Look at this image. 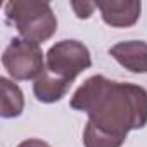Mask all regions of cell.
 <instances>
[{
  "instance_id": "obj_1",
  "label": "cell",
  "mask_w": 147,
  "mask_h": 147,
  "mask_svg": "<svg viewBox=\"0 0 147 147\" xmlns=\"http://www.w3.org/2000/svg\"><path fill=\"white\" fill-rule=\"evenodd\" d=\"M69 104L88 114L85 147H121L130 131L147 125V90L135 83L94 75L76 88Z\"/></svg>"
},
{
  "instance_id": "obj_2",
  "label": "cell",
  "mask_w": 147,
  "mask_h": 147,
  "mask_svg": "<svg viewBox=\"0 0 147 147\" xmlns=\"http://www.w3.org/2000/svg\"><path fill=\"white\" fill-rule=\"evenodd\" d=\"M5 18L14 24L21 38L43 43L57 31V18L49 2L11 0L5 4Z\"/></svg>"
},
{
  "instance_id": "obj_3",
  "label": "cell",
  "mask_w": 147,
  "mask_h": 147,
  "mask_svg": "<svg viewBox=\"0 0 147 147\" xmlns=\"http://www.w3.org/2000/svg\"><path fill=\"white\" fill-rule=\"evenodd\" d=\"M90 66V50L78 40H61L54 43L45 55V71L50 76L69 85Z\"/></svg>"
},
{
  "instance_id": "obj_4",
  "label": "cell",
  "mask_w": 147,
  "mask_h": 147,
  "mask_svg": "<svg viewBox=\"0 0 147 147\" xmlns=\"http://www.w3.org/2000/svg\"><path fill=\"white\" fill-rule=\"evenodd\" d=\"M2 64L7 75L16 82L36 80L43 69V52L40 43L24 40L21 36L12 38L2 54Z\"/></svg>"
},
{
  "instance_id": "obj_5",
  "label": "cell",
  "mask_w": 147,
  "mask_h": 147,
  "mask_svg": "<svg viewBox=\"0 0 147 147\" xmlns=\"http://www.w3.org/2000/svg\"><path fill=\"white\" fill-rule=\"evenodd\" d=\"M102 21L113 28H130L133 26L142 11L140 0H107L95 2Z\"/></svg>"
},
{
  "instance_id": "obj_6",
  "label": "cell",
  "mask_w": 147,
  "mask_h": 147,
  "mask_svg": "<svg viewBox=\"0 0 147 147\" xmlns=\"http://www.w3.org/2000/svg\"><path fill=\"white\" fill-rule=\"evenodd\" d=\"M109 55L130 73H147V43L142 40H126L113 45Z\"/></svg>"
},
{
  "instance_id": "obj_7",
  "label": "cell",
  "mask_w": 147,
  "mask_h": 147,
  "mask_svg": "<svg viewBox=\"0 0 147 147\" xmlns=\"http://www.w3.org/2000/svg\"><path fill=\"white\" fill-rule=\"evenodd\" d=\"M0 90H2V107L0 116L4 119L18 118L24 111V95L23 90L14 83V80H9L5 76L0 78Z\"/></svg>"
},
{
  "instance_id": "obj_8",
  "label": "cell",
  "mask_w": 147,
  "mask_h": 147,
  "mask_svg": "<svg viewBox=\"0 0 147 147\" xmlns=\"http://www.w3.org/2000/svg\"><path fill=\"white\" fill-rule=\"evenodd\" d=\"M69 87H71L69 83H64V82L50 76L43 69V73L33 83V94H35L36 100H40L43 104H54V102H59L67 94Z\"/></svg>"
},
{
  "instance_id": "obj_9",
  "label": "cell",
  "mask_w": 147,
  "mask_h": 147,
  "mask_svg": "<svg viewBox=\"0 0 147 147\" xmlns=\"http://www.w3.org/2000/svg\"><path fill=\"white\" fill-rule=\"evenodd\" d=\"M71 9L75 11L78 19H88L97 9L95 2H71Z\"/></svg>"
},
{
  "instance_id": "obj_10",
  "label": "cell",
  "mask_w": 147,
  "mask_h": 147,
  "mask_svg": "<svg viewBox=\"0 0 147 147\" xmlns=\"http://www.w3.org/2000/svg\"><path fill=\"white\" fill-rule=\"evenodd\" d=\"M18 147H50L47 142H43V140H40V138H26V140H23Z\"/></svg>"
}]
</instances>
